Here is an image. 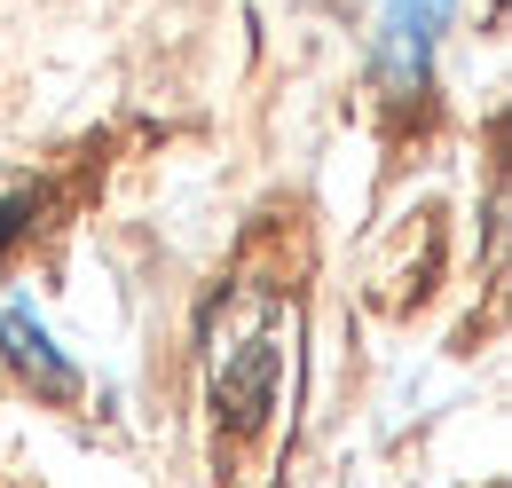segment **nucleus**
<instances>
[{
  "label": "nucleus",
  "instance_id": "1",
  "mask_svg": "<svg viewBox=\"0 0 512 488\" xmlns=\"http://www.w3.org/2000/svg\"><path fill=\"white\" fill-rule=\"evenodd\" d=\"M284 339H292V300H276L260 284L229 292V307L213 315L205 363H213V394H221L229 426H260L268 418V402L284 386Z\"/></svg>",
  "mask_w": 512,
  "mask_h": 488
},
{
  "label": "nucleus",
  "instance_id": "2",
  "mask_svg": "<svg viewBox=\"0 0 512 488\" xmlns=\"http://www.w3.org/2000/svg\"><path fill=\"white\" fill-rule=\"evenodd\" d=\"M449 8L457 0H379V79H386V95H418Z\"/></svg>",
  "mask_w": 512,
  "mask_h": 488
},
{
  "label": "nucleus",
  "instance_id": "3",
  "mask_svg": "<svg viewBox=\"0 0 512 488\" xmlns=\"http://www.w3.org/2000/svg\"><path fill=\"white\" fill-rule=\"evenodd\" d=\"M0 355L24 370L48 402H71V394H79V370L48 347V331H40V315H32V307H0Z\"/></svg>",
  "mask_w": 512,
  "mask_h": 488
},
{
  "label": "nucleus",
  "instance_id": "4",
  "mask_svg": "<svg viewBox=\"0 0 512 488\" xmlns=\"http://www.w3.org/2000/svg\"><path fill=\"white\" fill-rule=\"evenodd\" d=\"M32 205H40L32 189H0V252L24 237V229H32Z\"/></svg>",
  "mask_w": 512,
  "mask_h": 488
}]
</instances>
